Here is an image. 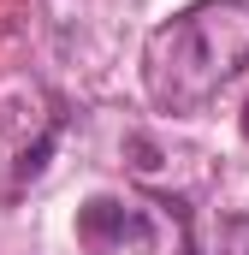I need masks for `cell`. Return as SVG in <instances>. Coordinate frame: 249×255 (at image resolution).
I'll use <instances>...</instances> for the list:
<instances>
[{"instance_id":"cell-1","label":"cell","mask_w":249,"mask_h":255,"mask_svg":"<svg viewBox=\"0 0 249 255\" xmlns=\"http://www.w3.org/2000/svg\"><path fill=\"white\" fill-rule=\"evenodd\" d=\"M249 65V0H196L172 24H160L142 48V83L154 107L202 113Z\"/></svg>"},{"instance_id":"cell-2","label":"cell","mask_w":249,"mask_h":255,"mask_svg":"<svg viewBox=\"0 0 249 255\" xmlns=\"http://www.w3.org/2000/svg\"><path fill=\"white\" fill-rule=\"evenodd\" d=\"M77 238H83L89 250H101V255H124V250H148V244H154V226H148V214H142L136 202L95 196V202H83V214H77Z\"/></svg>"},{"instance_id":"cell-3","label":"cell","mask_w":249,"mask_h":255,"mask_svg":"<svg viewBox=\"0 0 249 255\" xmlns=\"http://www.w3.org/2000/svg\"><path fill=\"white\" fill-rule=\"evenodd\" d=\"M48 148H54V136H42V142H36V148H24V160H18V184H24V178H36V172H42V160H48Z\"/></svg>"},{"instance_id":"cell-4","label":"cell","mask_w":249,"mask_h":255,"mask_svg":"<svg viewBox=\"0 0 249 255\" xmlns=\"http://www.w3.org/2000/svg\"><path fill=\"white\" fill-rule=\"evenodd\" d=\"M226 255H249V220H232L226 226Z\"/></svg>"},{"instance_id":"cell-5","label":"cell","mask_w":249,"mask_h":255,"mask_svg":"<svg viewBox=\"0 0 249 255\" xmlns=\"http://www.w3.org/2000/svg\"><path fill=\"white\" fill-rule=\"evenodd\" d=\"M244 136H249V101H244Z\"/></svg>"}]
</instances>
